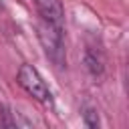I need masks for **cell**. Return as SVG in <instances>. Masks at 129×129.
<instances>
[{
    "label": "cell",
    "mask_w": 129,
    "mask_h": 129,
    "mask_svg": "<svg viewBox=\"0 0 129 129\" xmlns=\"http://www.w3.org/2000/svg\"><path fill=\"white\" fill-rule=\"evenodd\" d=\"M83 119H85V125H87V127H91V129L99 127V115H97L95 109H85Z\"/></svg>",
    "instance_id": "obj_5"
},
{
    "label": "cell",
    "mask_w": 129,
    "mask_h": 129,
    "mask_svg": "<svg viewBox=\"0 0 129 129\" xmlns=\"http://www.w3.org/2000/svg\"><path fill=\"white\" fill-rule=\"evenodd\" d=\"M36 10L40 14V20H46L54 26L64 24V8H62V0H34Z\"/></svg>",
    "instance_id": "obj_3"
},
{
    "label": "cell",
    "mask_w": 129,
    "mask_h": 129,
    "mask_svg": "<svg viewBox=\"0 0 129 129\" xmlns=\"http://www.w3.org/2000/svg\"><path fill=\"white\" fill-rule=\"evenodd\" d=\"M38 40H40L46 56L56 67H64L67 56H64V42H62V28L54 26L46 20H40L38 22Z\"/></svg>",
    "instance_id": "obj_1"
},
{
    "label": "cell",
    "mask_w": 129,
    "mask_h": 129,
    "mask_svg": "<svg viewBox=\"0 0 129 129\" xmlns=\"http://www.w3.org/2000/svg\"><path fill=\"white\" fill-rule=\"evenodd\" d=\"M16 81L18 85L36 101L40 103H50V91L46 87V83L42 81V77L38 75V71L32 67V64H20L18 69V75H16Z\"/></svg>",
    "instance_id": "obj_2"
},
{
    "label": "cell",
    "mask_w": 129,
    "mask_h": 129,
    "mask_svg": "<svg viewBox=\"0 0 129 129\" xmlns=\"http://www.w3.org/2000/svg\"><path fill=\"white\" fill-rule=\"evenodd\" d=\"M85 64H87V69H89L91 75H101L103 73V58H101L99 50L87 48V52H85Z\"/></svg>",
    "instance_id": "obj_4"
}]
</instances>
